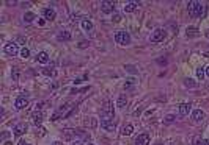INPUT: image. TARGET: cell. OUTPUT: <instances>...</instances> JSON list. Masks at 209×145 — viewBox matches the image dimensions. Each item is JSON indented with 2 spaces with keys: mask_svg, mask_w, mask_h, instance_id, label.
Wrapping results in <instances>:
<instances>
[{
  "mask_svg": "<svg viewBox=\"0 0 209 145\" xmlns=\"http://www.w3.org/2000/svg\"><path fill=\"white\" fill-rule=\"evenodd\" d=\"M187 9H189V14L192 17H203L205 16V11H206V6L197 0H192V2L187 3Z\"/></svg>",
  "mask_w": 209,
  "mask_h": 145,
  "instance_id": "obj_2",
  "label": "cell"
},
{
  "mask_svg": "<svg viewBox=\"0 0 209 145\" xmlns=\"http://www.w3.org/2000/svg\"><path fill=\"white\" fill-rule=\"evenodd\" d=\"M132 133H134V126H132L131 123L123 125V128H121V134H123V136H131Z\"/></svg>",
  "mask_w": 209,
  "mask_h": 145,
  "instance_id": "obj_19",
  "label": "cell"
},
{
  "mask_svg": "<svg viewBox=\"0 0 209 145\" xmlns=\"http://www.w3.org/2000/svg\"><path fill=\"white\" fill-rule=\"evenodd\" d=\"M205 36H206V38H208V39H209V28H208V30H206V31H205Z\"/></svg>",
  "mask_w": 209,
  "mask_h": 145,
  "instance_id": "obj_42",
  "label": "cell"
},
{
  "mask_svg": "<svg viewBox=\"0 0 209 145\" xmlns=\"http://www.w3.org/2000/svg\"><path fill=\"white\" fill-rule=\"evenodd\" d=\"M77 111V105H73V103H68V105H63V106H60L58 111L52 115L51 120H58V119H68V117H71L74 113Z\"/></svg>",
  "mask_w": 209,
  "mask_h": 145,
  "instance_id": "obj_1",
  "label": "cell"
},
{
  "mask_svg": "<svg viewBox=\"0 0 209 145\" xmlns=\"http://www.w3.org/2000/svg\"><path fill=\"white\" fill-rule=\"evenodd\" d=\"M124 69H128L129 72H131V74H137V70H135V67H134V66H131V64H128V66H126V67Z\"/></svg>",
  "mask_w": 209,
  "mask_h": 145,
  "instance_id": "obj_31",
  "label": "cell"
},
{
  "mask_svg": "<svg viewBox=\"0 0 209 145\" xmlns=\"http://www.w3.org/2000/svg\"><path fill=\"white\" fill-rule=\"evenodd\" d=\"M22 19H24V22H25V24H30V22H33V20L36 19V16L33 14V13H25V14H24V17H22Z\"/></svg>",
  "mask_w": 209,
  "mask_h": 145,
  "instance_id": "obj_24",
  "label": "cell"
},
{
  "mask_svg": "<svg viewBox=\"0 0 209 145\" xmlns=\"http://www.w3.org/2000/svg\"><path fill=\"white\" fill-rule=\"evenodd\" d=\"M197 76H198V80H201V81H203V78L206 76V69L198 67V69H197Z\"/></svg>",
  "mask_w": 209,
  "mask_h": 145,
  "instance_id": "obj_25",
  "label": "cell"
},
{
  "mask_svg": "<svg viewBox=\"0 0 209 145\" xmlns=\"http://www.w3.org/2000/svg\"><path fill=\"white\" fill-rule=\"evenodd\" d=\"M186 35H187V38H197V36H200V31H198L197 27H187Z\"/></svg>",
  "mask_w": 209,
  "mask_h": 145,
  "instance_id": "obj_18",
  "label": "cell"
},
{
  "mask_svg": "<svg viewBox=\"0 0 209 145\" xmlns=\"http://www.w3.org/2000/svg\"><path fill=\"white\" fill-rule=\"evenodd\" d=\"M10 134H8V133H3V134H2V139H7Z\"/></svg>",
  "mask_w": 209,
  "mask_h": 145,
  "instance_id": "obj_39",
  "label": "cell"
},
{
  "mask_svg": "<svg viewBox=\"0 0 209 145\" xmlns=\"http://www.w3.org/2000/svg\"><path fill=\"white\" fill-rule=\"evenodd\" d=\"M154 145H165V144H164V142H156Z\"/></svg>",
  "mask_w": 209,
  "mask_h": 145,
  "instance_id": "obj_43",
  "label": "cell"
},
{
  "mask_svg": "<svg viewBox=\"0 0 209 145\" xmlns=\"http://www.w3.org/2000/svg\"><path fill=\"white\" fill-rule=\"evenodd\" d=\"M52 145H62V144H60V142H54Z\"/></svg>",
  "mask_w": 209,
  "mask_h": 145,
  "instance_id": "obj_46",
  "label": "cell"
},
{
  "mask_svg": "<svg viewBox=\"0 0 209 145\" xmlns=\"http://www.w3.org/2000/svg\"><path fill=\"white\" fill-rule=\"evenodd\" d=\"M43 74L47 75V76H55V74H57V72H55L54 69H43Z\"/></svg>",
  "mask_w": 209,
  "mask_h": 145,
  "instance_id": "obj_27",
  "label": "cell"
},
{
  "mask_svg": "<svg viewBox=\"0 0 209 145\" xmlns=\"http://www.w3.org/2000/svg\"><path fill=\"white\" fill-rule=\"evenodd\" d=\"M184 86L186 87H197L198 84H197L194 80H192V78H186V80H184Z\"/></svg>",
  "mask_w": 209,
  "mask_h": 145,
  "instance_id": "obj_26",
  "label": "cell"
},
{
  "mask_svg": "<svg viewBox=\"0 0 209 145\" xmlns=\"http://www.w3.org/2000/svg\"><path fill=\"white\" fill-rule=\"evenodd\" d=\"M206 75L209 76V66H208V67H206Z\"/></svg>",
  "mask_w": 209,
  "mask_h": 145,
  "instance_id": "obj_44",
  "label": "cell"
},
{
  "mask_svg": "<svg viewBox=\"0 0 209 145\" xmlns=\"http://www.w3.org/2000/svg\"><path fill=\"white\" fill-rule=\"evenodd\" d=\"M115 41H117V44H120V45H129L131 44V35L124 30H118L115 33Z\"/></svg>",
  "mask_w": 209,
  "mask_h": 145,
  "instance_id": "obj_4",
  "label": "cell"
},
{
  "mask_svg": "<svg viewBox=\"0 0 209 145\" xmlns=\"http://www.w3.org/2000/svg\"><path fill=\"white\" fill-rule=\"evenodd\" d=\"M132 81H134V80H128V83H124V89H129L132 86Z\"/></svg>",
  "mask_w": 209,
  "mask_h": 145,
  "instance_id": "obj_35",
  "label": "cell"
},
{
  "mask_svg": "<svg viewBox=\"0 0 209 145\" xmlns=\"http://www.w3.org/2000/svg\"><path fill=\"white\" fill-rule=\"evenodd\" d=\"M5 53L10 55V56H16L19 52V47H18V42H8V44H5Z\"/></svg>",
  "mask_w": 209,
  "mask_h": 145,
  "instance_id": "obj_6",
  "label": "cell"
},
{
  "mask_svg": "<svg viewBox=\"0 0 209 145\" xmlns=\"http://www.w3.org/2000/svg\"><path fill=\"white\" fill-rule=\"evenodd\" d=\"M44 22H46V19H40V20H38V24H40V25H44Z\"/></svg>",
  "mask_w": 209,
  "mask_h": 145,
  "instance_id": "obj_38",
  "label": "cell"
},
{
  "mask_svg": "<svg viewBox=\"0 0 209 145\" xmlns=\"http://www.w3.org/2000/svg\"><path fill=\"white\" fill-rule=\"evenodd\" d=\"M88 45H90V42H88V41H82V42L79 44V48H87Z\"/></svg>",
  "mask_w": 209,
  "mask_h": 145,
  "instance_id": "obj_32",
  "label": "cell"
},
{
  "mask_svg": "<svg viewBox=\"0 0 209 145\" xmlns=\"http://www.w3.org/2000/svg\"><path fill=\"white\" fill-rule=\"evenodd\" d=\"M175 119H176V117L173 114H168L167 117H165V122H167V123H172V122H175Z\"/></svg>",
  "mask_w": 209,
  "mask_h": 145,
  "instance_id": "obj_30",
  "label": "cell"
},
{
  "mask_svg": "<svg viewBox=\"0 0 209 145\" xmlns=\"http://www.w3.org/2000/svg\"><path fill=\"white\" fill-rule=\"evenodd\" d=\"M113 22H120L121 20V14H118V13H115L113 14V19H112Z\"/></svg>",
  "mask_w": 209,
  "mask_h": 145,
  "instance_id": "obj_33",
  "label": "cell"
},
{
  "mask_svg": "<svg viewBox=\"0 0 209 145\" xmlns=\"http://www.w3.org/2000/svg\"><path fill=\"white\" fill-rule=\"evenodd\" d=\"M57 39L58 41H71V33L68 30H62V31H58Z\"/></svg>",
  "mask_w": 209,
  "mask_h": 145,
  "instance_id": "obj_16",
  "label": "cell"
},
{
  "mask_svg": "<svg viewBox=\"0 0 209 145\" xmlns=\"http://www.w3.org/2000/svg\"><path fill=\"white\" fill-rule=\"evenodd\" d=\"M71 145H82L80 142H74V144H71Z\"/></svg>",
  "mask_w": 209,
  "mask_h": 145,
  "instance_id": "obj_45",
  "label": "cell"
},
{
  "mask_svg": "<svg viewBox=\"0 0 209 145\" xmlns=\"http://www.w3.org/2000/svg\"><path fill=\"white\" fill-rule=\"evenodd\" d=\"M27 130H29V125H27V123H19V125H16V126H14L13 134L19 137V136H22V134H24V133H25Z\"/></svg>",
  "mask_w": 209,
  "mask_h": 145,
  "instance_id": "obj_12",
  "label": "cell"
},
{
  "mask_svg": "<svg viewBox=\"0 0 209 145\" xmlns=\"http://www.w3.org/2000/svg\"><path fill=\"white\" fill-rule=\"evenodd\" d=\"M101 11L104 14H113L115 11V3L113 2H109V0H106V2L101 3Z\"/></svg>",
  "mask_w": 209,
  "mask_h": 145,
  "instance_id": "obj_7",
  "label": "cell"
},
{
  "mask_svg": "<svg viewBox=\"0 0 209 145\" xmlns=\"http://www.w3.org/2000/svg\"><path fill=\"white\" fill-rule=\"evenodd\" d=\"M36 59H38V63H41V64H47L49 63V55L46 52H40V53H38V56H36Z\"/></svg>",
  "mask_w": 209,
  "mask_h": 145,
  "instance_id": "obj_20",
  "label": "cell"
},
{
  "mask_svg": "<svg viewBox=\"0 0 209 145\" xmlns=\"http://www.w3.org/2000/svg\"><path fill=\"white\" fill-rule=\"evenodd\" d=\"M192 142H194V145H203V139H201L200 136H195Z\"/></svg>",
  "mask_w": 209,
  "mask_h": 145,
  "instance_id": "obj_29",
  "label": "cell"
},
{
  "mask_svg": "<svg viewBox=\"0 0 209 145\" xmlns=\"http://www.w3.org/2000/svg\"><path fill=\"white\" fill-rule=\"evenodd\" d=\"M87 145H95V144H87Z\"/></svg>",
  "mask_w": 209,
  "mask_h": 145,
  "instance_id": "obj_47",
  "label": "cell"
},
{
  "mask_svg": "<svg viewBox=\"0 0 209 145\" xmlns=\"http://www.w3.org/2000/svg\"><path fill=\"white\" fill-rule=\"evenodd\" d=\"M190 109H192V105L190 103H183V105H179V115H189L190 113Z\"/></svg>",
  "mask_w": 209,
  "mask_h": 145,
  "instance_id": "obj_15",
  "label": "cell"
},
{
  "mask_svg": "<svg viewBox=\"0 0 209 145\" xmlns=\"http://www.w3.org/2000/svg\"><path fill=\"white\" fill-rule=\"evenodd\" d=\"M43 16H44L46 20L52 22V20H55V17H57V13H55V9H52V8H44L43 9Z\"/></svg>",
  "mask_w": 209,
  "mask_h": 145,
  "instance_id": "obj_10",
  "label": "cell"
},
{
  "mask_svg": "<svg viewBox=\"0 0 209 145\" xmlns=\"http://www.w3.org/2000/svg\"><path fill=\"white\" fill-rule=\"evenodd\" d=\"M19 145H30V144H27L25 141H21V142H19Z\"/></svg>",
  "mask_w": 209,
  "mask_h": 145,
  "instance_id": "obj_41",
  "label": "cell"
},
{
  "mask_svg": "<svg viewBox=\"0 0 209 145\" xmlns=\"http://www.w3.org/2000/svg\"><path fill=\"white\" fill-rule=\"evenodd\" d=\"M203 145H209V139H205V141H203Z\"/></svg>",
  "mask_w": 209,
  "mask_h": 145,
  "instance_id": "obj_40",
  "label": "cell"
},
{
  "mask_svg": "<svg viewBox=\"0 0 209 145\" xmlns=\"http://www.w3.org/2000/svg\"><path fill=\"white\" fill-rule=\"evenodd\" d=\"M43 119H44V115L41 111H35V113L32 114V120H33V125L38 126V125H41L43 123Z\"/></svg>",
  "mask_w": 209,
  "mask_h": 145,
  "instance_id": "obj_13",
  "label": "cell"
},
{
  "mask_svg": "<svg viewBox=\"0 0 209 145\" xmlns=\"http://www.w3.org/2000/svg\"><path fill=\"white\" fill-rule=\"evenodd\" d=\"M82 28H84L85 31H91L93 30V22L90 19H84L82 20Z\"/></svg>",
  "mask_w": 209,
  "mask_h": 145,
  "instance_id": "obj_23",
  "label": "cell"
},
{
  "mask_svg": "<svg viewBox=\"0 0 209 145\" xmlns=\"http://www.w3.org/2000/svg\"><path fill=\"white\" fill-rule=\"evenodd\" d=\"M126 105H128V97H126V94H121V95L118 97L117 106H118V108H124Z\"/></svg>",
  "mask_w": 209,
  "mask_h": 145,
  "instance_id": "obj_22",
  "label": "cell"
},
{
  "mask_svg": "<svg viewBox=\"0 0 209 145\" xmlns=\"http://www.w3.org/2000/svg\"><path fill=\"white\" fill-rule=\"evenodd\" d=\"M101 117L102 120H113L115 119V108H113V103L107 100L104 103V106L101 108Z\"/></svg>",
  "mask_w": 209,
  "mask_h": 145,
  "instance_id": "obj_3",
  "label": "cell"
},
{
  "mask_svg": "<svg viewBox=\"0 0 209 145\" xmlns=\"http://www.w3.org/2000/svg\"><path fill=\"white\" fill-rule=\"evenodd\" d=\"M165 38H167V33H165V30H162V28H156L150 36L151 42H162Z\"/></svg>",
  "mask_w": 209,
  "mask_h": 145,
  "instance_id": "obj_5",
  "label": "cell"
},
{
  "mask_svg": "<svg viewBox=\"0 0 209 145\" xmlns=\"http://www.w3.org/2000/svg\"><path fill=\"white\" fill-rule=\"evenodd\" d=\"M157 63H159V64H167V59H159Z\"/></svg>",
  "mask_w": 209,
  "mask_h": 145,
  "instance_id": "obj_36",
  "label": "cell"
},
{
  "mask_svg": "<svg viewBox=\"0 0 209 145\" xmlns=\"http://www.w3.org/2000/svg\"><path fill=\"white\" fill-rule=\"evenodd\" d=\"M14 106H16V109H25L27 106H29V98L24 97V95L18 97L16 102H14Z\"/></svg>",
  "mask_w": 209,
  "mask_h": 145,
  "instance_id": "obj_8",
  "label": "cell"
},
{
  "mask_svg": "<svg viewBox=\"0 0 209 145\" xmlns=\"http://www.w3.org/2000/svg\"><path fill=\"white\" fill-rule=\"evenodd\" d=\"M21 56H22V58H29V56H30V50L24 47V48L21 50Z\"/></svg>",
  "mask_w": 209,
  "mask_h": 145,
  "instance_id": "obj_28",
  "label": "cell"
},
{
  "mask_svg": "<svg viewBox=\"0 0 209 145\" xmlns=\"http://www.w3.org/2000/svg\"><path fill=\"white\" fill-rule=\"evenodd\" d=\"M18 78H19V72H18V69H14L13 70V80L18 81Z\"/></svg>",
  "mask_w": 209,
  "mask_h": 145,
  "instance_id": "obj_34",
  "label": "cell"
},
{
  "mask_svg": "<svg viewBox=\"0 0 209 145\" xmlns=\"http://www.w3.org/2000/svg\"><path fill=\"white\" fill-rule=\"evenodd\" d=\"M151 142L150 139V134H146V133H143V134H139L135 137V145H148Z\"/></svg>",
  "mask_w": 209,
  "mask_h": 145,
  "instance_id": "obj_9",
  "label": "cell"
},
{
  "mask_svg": "<svg viewBox=\"0 0 209 145\" xmlns=\"http://www.w3.org/2000/svg\"><path fill=\"white\" fill-rule=\"evenodd\" d=\"M139 8V5H137L135 2H129L124 5V13H134V11Z\"/></svg>",
  "mask_w": 209,
  "mask_h": 145,
  "instance_id": "obj_21",
  "label": "cell"
},
{
  "mask_svg": "<svg viewBox=\"0 0 209 145\" xmlns=\"http://www.w3.org/2000/svg\"><path fill=\"white\" fill-rule=\"evenodd\" d=\"M76 136H77L76 130H65L63 131V139H65V141H73Z\"/></svg>",
  "mask_w": 209,
  "mask_h": 145,
  "instance_id": "obj_17",
  "label": "cell"
},
{
  "mask_svg": "<svg viewBox=\"0 0 209 145\" xmlns=\"http://www.w3.org/2000/svg\"><path fill=\"white\" fill-rule=\"evenodd\" d=\"M101 126L106 131H115V128H117V125H115L113 120H101Z\"/></svg>",
  "mask_w": 209,
  "mask_h": 145,
  "instance_id": "obj_14",
  "label": "cell"
},
{
  "mask_svg": "<svg viewBox=\"0 0 209 145\" xmlns=\"http://www.w3.org/2000/svg\"><path fill=\"white\" fill-rule=\"evenodd\" d=\"M203 120H205V113H203L201 109H195L194 113H192V122H194V123H200Z\"/></svg>",
  "mask_w": 209,
  "mask_h": 145,
  "instance_id": "obj_11",
  "label": "cell"
},
{
  "mask_svg": "<svg viewBox=\"0 0 209 145\" xmlns=\"http://www.w3.org/2000/svg\"><path fill=\"white\" fill-rule=\"evenodd\" d=\"M18 42H27V39H25V38H19Z\"/></svg>",
  "mask_w": 209,
  "mask_h": 145,
  "instance_id": "obj_37",
  "label": "cell"
}]
</instances>
